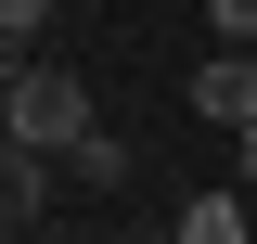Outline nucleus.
I'll list each match as a JSON object with an SVG mask.
<instances>
[{
    "instance_id": "obj_1",
    "label": "nucleus",
    "mask_w": 257,
    "mask_h": 244,
    "mask_svg": "<svg viewBox=\"0 0 257 244\" xmlns=\"http://www.w3.org/2000/svg\"><path fill=\"white\" fill-rule=\"evenodd\" d=\"M90 129H103V116H90V90H77L64 64H26V77L0 90V142H39V154H77Z\"/></svg>"
},
{
    "instance_id": "obj_2",
    "label": "nucleus",
    "mask_w": 257,
    "mask_h": 244,
    "mask_svg": "<svg viewBox=\"0 0 257 244\" xmlns=\"http://www.w3.org/2000/svg\"><path fill=\"white\" fill-rule=\"evenodd\" d=\"M193 116H206V129H244L257 116V52H244V39H219V52L193 64Z\"/></svg>"
},
{
    "instance_id": "obj_3",
    "label": "nucleus",
    "mask_w": 257,
    "mask_h": 244,
    "mask_svg": "<svg viewBox=\"0 0 257 244\" xmlns=\"http://www.w3.org/2000/svg\"><path fill=\"white\" fill-rule=\"evenodd\" d=\"M167 244H257V218H244V193H180V231H167Z\"/></svg>"
},
{
    "instance_id": "obj_4",
    "label": "nucleus",
    "mask_w": 257,
    "mask_h": 244,
    "mask_svg": "<svg viewBox=\"0 0 257 244\" xmlns=\"http://www.w3.org/2000/svg\"><path fill=\"white\" fill-rule=\"evenodd\" d=\"M64 167H77V180H90V193H103V180H128V142H116V129H90V142L64 154Z\"/></svg>"
},
{
    "instance_id": "obj_5",
    "label": "nucleus",
    "mask_w": 257,
    "mask_h": 244,
    "mask_svg": "<svg viewBox=\"0 0 257 244\" xmlns=\"http://www.w3.org/2000/svg\"><path fill=\"white\" fill-rule=\"evenodd\" d=\"M206 13H219V39H244V52H257V0H206Z\"/></svg>"
},
{
    "instance_id": "obj_6",
    "label": "nucleus",
    "mask_w": 257,
    "mask_h": 244,
    "mask_svg": "<svg viewBox=\"0 0 257 244\" xmlns=\"http://www.w3.org/2000/svg\"><path fill=\"white\" fill-rule=\"evenodd\" d=\"M231 180H257V116H244V129H231Z\"/></svg>"
}]
</instances>
